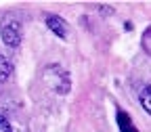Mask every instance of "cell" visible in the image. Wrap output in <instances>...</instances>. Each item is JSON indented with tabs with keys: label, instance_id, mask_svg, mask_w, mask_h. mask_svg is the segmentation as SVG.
Returning <instances> with one entry per match:
<instances>
[{
	"label": "cell",
	"instance_id": "1",
	"mask_svg": "<svg viewBox=\"0 0 151 132\" xmlns=\"http://www.w3.org/2000/svg\"><path fill=\"white\" fill-rule=\"evenodd\" d=\"M44 82L50 90H55L57 94H67L69 88H71V80H69V71L59 65V63H55V65H48L44 69Z\"/></svg>",
	"mask_w": 151,
	"mask_h": 132
},
{
	"label": "cell",
	"instance_id": "2",
	"mask_svg": "<svg viewBox=\"0 0 151 132\" xmlns=\"http://www.w3.org/2000/svg\"><path fill=\"white\" fill-rule=\"evenodd\" d=\"M2 42L11 48H17L21 44V25H19L17 19H9V21L2 25Z\"/></svg>",
	"mask_w": 151,
	"mask_h": 132
},
{
	"label": "cell",
	"instance_id": "3",
	"mask_svg": "<svg viewBox=\"0 0 151 132\" xmlns=\"http://www.w3.org/2000/svg\"><path fill=\"white\" fill-rule=\"evenodd\" d=\"M46 25H48V29H50L55 36H59V38H67V34H69L67 23L63 21L59 15H48V17H46Z\"/></svg>",
	"mask_w": 151,
	"mask_h": 132
},
{
	"label": "cell",
	"instance_id": "4",
	"mask_svg": "<svg viewBox=\"0 0 151 132\" xmlns=\"http://www.w3.org/2000/svg\"><path fill=\"white\" fill-rule=\"evenodd\" d=\"M11 73H13V65L11 61L6 59V57L0 55V82H6L11 78Z\"/></svg>",
	"mask_w": 151,
	"mask_h": 132
},
{
	"label": "cell",
	"instance_id": "5",
	"mask_svg": "<svg viewBox=\"0 0 151 132\" xmlns=\"http://www.w3.org/2000/svg\"><path fill=\"white\" fill-rule=\"evenodd\" d=\"M141 105H143V109L147 113H151V86L141 90Z\"/></svg>",
	"mask_w": 151,
	"mask_h": 132
},
{
	"label": "cell",
	"instance_id": "6",
	"mask_svg": "<svg viewBox=\"0 0 151 132\" xmlns=\"http://www.w3.org/2000/svg\"><path fill=\"white\" fill-rule=\"evenodd\" d=\"M118 122H120V128L122 132H137L134 126H132V122H128V118L124 116V111H120V116H118Z\"/></svg>",
	"mask_w": 151,
	"mask_h": 132
},
{
	"label": "cell",
	"instance_id": "7",
	"mask_svg": "<svg viewBox=\"0 0 151 132\" xmlns=\"http://www.w3.org/2000/svg\"><path fill=\"white\" fill-rule=\"evenodd\" d=\"M0 132H13V128H11V124L4 116H0Z\"/></svg>",
	"mask_w": 151,
	"mask_h": 132
}]
</instances>
